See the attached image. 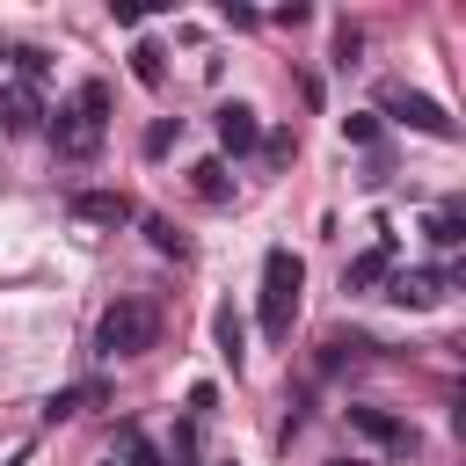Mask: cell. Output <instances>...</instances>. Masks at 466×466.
<instances>
[{"mask_svg": "<svg viewBox=\"0 0 466 466\" xmlns=\"http://www.w3.org/2000/svg\"><path fill=\"white\" fill-rule=\"evenodd\" d=\"M211 131H218L226 153H255V146H262V116H255L248 102H218V109H211Z\"/></svg>", "mask_w": 466, "mask_h": 466, "instance_id": "ba28073f", "label": "cell"}, {"mask_svg": "<svg viewBox=\"0 0 466 466\" xmlns=\"http://www.w3.org/2000/svg\"><path fill=\"white\" fill-rule=\"evenodd\" d=\"M211 335H218V357L240 371V364H248V328H240V313H233V306H218V313H211Z\"/></svg>", "mask_w": 466, "mask_h": 466, "instance_id": "7c38bea8", "label": "cell"}, {"mask_svg": "<svg viewBox=\"0 0 466 466\" xmlns=\"http://www.w3.org/2000/svg\"><path fill=\"white\" fill-rule=\"evenodd\" d=\"M451 277H459V269H393V277H386V299L408 306V313H430V306H444Z\"/></svg>", "mask_w": 466, "mask_h": 466, "instance_id": "52a82bcc", "label": "cell"}, {"mask_svg": "<svg viewBox=\"0 0 466 466\" xmlns=\"http://www.w3.org/2000/svg\"><path fill=\"white\" fill-rule=\"evenodd\" d=\"M116 451H124L131 466H160V451L146 444V430H138V422H124V430H116Z\"/></svg>", "mask_w": 466, "mask_h": 466, "instance_id": "e0dca14e", "label": "cell"}, {"mask_svg": "<svg viewBox=\"0 0 466 466\" xmlns=\"http://www.w3.org/2000/svg\"><path fill=\"white\" fill-rule=\"evenodd\" d=\"M379 116H393V124H408V131H422V138H459V116L437 102V95H422V87H408V80H386L379 87Z\"/></svg>", "mask_w": 466, "mask_h": 466, "instance_id": "277c9868", "label": "cell"}, {"mask_svg": "<svg viewBox=\"0 0 466 466\" xmlns=\"http://www.w3.org/2000/svg\"><path fill=\"white\" fill-rule=\"evenodd\" d=\"M218 408V386H189V415H211Z\"/></svg>", "mask_w": 466, "mask_h": 466, "instance_id": "7402d4cb", "label": "cell"}, {"mask_svg": "<svg viewBox=\"0 0 466 466\" xmlns=\"http://www.w3.org/2000/svg\"><path fill=\"white\" fill-rule=\"evenodd\" d=\"M175 131H182L175 116H153V124H146V160H167V146H175Z\"/></svg>", "mask_w": 466, "mask_h": 466, "instance_id": "d6986e66", "label": "cell"}, {"mask_svg": "<svg viewBox=\"0 0 466 466\" xmlns=\"http://www.w3.org/2000/svg\"><path fill=\"white\" fill-rule=\"evenodd\" d=\"M138 226H146V240H153V248H160V255H175V262H182V255H189V240H182V233H175V226H167V218H138Z\"/></svg>", "mask_w": 466, "mask_h": 466, "instance_id": "ac0fdd59", "label": "cell"}, {"mask_svg": "<svg viewBox=\"0 0 466 466\" xmlns=\"http://www.w3.org/2000/svg\"><path fill=\"white\" fill-rule=\"evenodd\" d=\"M102 131H109V80H80L73 102H58V116H51V153L80 167L102 153Z\"/></svg>", "mask_w": 466, "mask_h": 466, "instance_id": "6da1fadb", "label": "cell"}, {"mask_svg": "<svg viewBox=\"0 0 466 466\" xmlns=\"http://www.w3.org/2000/svg\"><path fill=\"white\" fill-rule=\"evenodd\" d=\"M160 466H175V459H160Z\"/></svg>", "mask_w": 466, "mask_h": 466, "instance_id": "cb8c5ba5", "label": "cell"}, {"mask_svg": "<svg viewBox=\"0 0 466 466\" xmlns=\"http://www.w3.org/2000/svg\"><path fill=\"white\" fill-rule=\"evenodd\" d=\"M102 400H109V386H102V379L66 386V393H51V400H44V422H73V415H87V408H102Z\"/></svg>", "mask_w": 466, "mask_h": 466, "instance_id": "30bf717a", "label": "cell"}, {"mask_svg": "<svg viewBox=\"0 0 466 466\" xmlns=\"http://www.w3.org/2000/svg\"><path fill=\"white\" fill-rule=\"evenodd\" d=\"M357 51H364V29L357 22H335V66H357Z\"/></svg>", "mask_w": 466, "mask_h": 466, "instance_id": "ffe728a7", "label": "cell"}, {"mask_svg": "<svg viewBox=\"0 0 466 466\" xmlns=\"http://www.w3.org/2000/svg\"><path fill=\"white\" fill-rule=\"evenodd\" d=\"M393 277V255L386 248H364V255H350V269H342V291H379Z\"/></svg>", "mask_w": 466, "mask_h": 466, "instance_id": "8fae6325", "label": "cell"}, {"mask_svg": "<svg viewBox=\"0 0 466 466\" xmlns=\"http://www.w3.org/2000/svg\"><path fill=\"white\" fill-rule=\"evenodd\" d=\"M299 284H306V262L291 248H269L262 255V335L284 342L291 320H299Z\"/></svg>", "mask_w": 466, "mask_h": 466, "instance_id": "3957f363", "label": "cell"}, {"mask_svg": "<svg viewBox=\"0 0 466 466\" xmlns=\"http://www.w3.org/2000/svg\"><path fill=\"white\" fill-rule=\"evenodd\" d=\"M328 466H364V459H328Z\"/></svg>", "mask_w": 466, "mask_h": 466, "instance_id": "603a6c76", "label": "cell"}, {"mask_svg": "<svg viewBox=\"0 0 466 466\" xmlns=\"http://www.w3.org/2000/svg\"><path fill=\"white\" fill-rule=\"evenodd\" d=\"M7 58H15V80H29V87H36L44 73H51V51H36V44H15Z\"/></svg>", "mask_w": 466, "mask_h": 466, "instance_id": "2e32d148", "label": "cell"}, {"mask_svg": "<svg viewBox=\"0 0 466 466\" xmlns=\"http://www.w3.org/2000/svg\"><path fill=\"white\" fill-rule=\"evenodd\" d=\"M66 211H73V226H102V233H116V226L138 218V204H131L124 189H73Z\"/></svg>", "mask_w": 466, "mask_h": 466, "instance_id": "8992f818", "label": "cell"}, {"mask_svg": "<svg viewBox=\"0 0 466 466\" xmlns=\"http://www.w3.org/2000/svg\"><path fill=\"white\" fill-rule=\"evenodd\" d=\"M44 124V102L29 80H0V131H36Z\"/></svg>", "mask_w": 466, "mask_h": 466, "instance_id": "9c48e42d", "label": "cell"}, {"mask_svg": "<svg viewBox=\"0 0 466 466\" xmlns=\"http://www.w3.org/2000/svg\"><path fill=\"white\" fill-rule=\"evenodd\" d=\"M342 138L350 146H379V116H342Z\"/></svg>", "mask_w": 466, "mask_h": 466, "instance_id": "44dd1931", "label": "cell"}, {"mask_svg": "<svg viewBox=\"0 0 466 466\" xmlns=\"http://www.w3.org/2000/svg\"><path fill=\"white\" fill-rule=\"evenodd\" d=\"M131 80H138V87H160V80H167V51H160L153 36L131 44Z\"/></svg>", "mask_w": 466, "mask_h": 466, "instance_id": "5bb4252c", "label": "cell"}, {"mask_svg": "<svg viewBox=\"0 0 466 466\" xmlns=\"http://www.w3.org/2000/svg\"><path fill=\"white\" fill-rule=\"evenodd\" d=\"M459 240H466V218H459V204H437V211H430V248H444V255H451Z\"/></svg>", "mask_w": 466, "mask_h": 466, "instance_id": "9a60e30c", "label": "cell"}, {"mask_svg": "<svg viewBox=\"0 0 466 466\" xmlns=\"http://www.w3.org/2000/svg\"><path fill=\"white\" fill-rule=\"evenodd\" d=\"M153 342H160V306H153V299L124 291V299L102 306V320H95V357H146Z\"/></svg>", "mask_w": 466, "mask_h": 466, "instance_id": "7a4b0ae2", "label": "cell"}, {"mask_svg": "<svg viewBox=\"0 0 466 466\" xmlns=\"http://www.w3.org/2000/svg\"><path fill=\"white\" fill-rule=\"evenodd\" d=\"M342 415H350V430H357V437H371V444H379V451H393V459H415V451H422V437H415V422H400L393 408H371V400H350Z\"/></svg>", "mask_w": 466, "mask_h": 466, "instance_id": "5b68a950", "label": "cell"}, {"mask_svg": "<svg viewBox=\"0 0 466 466\" xmlns=\"http://www.w3.org/2000/svg\"><path fill=\"white\" fill-rule=\"evenodd\" d=\"M189 189H197L204 204H233V175H226V160H197V167H189Z\"/></svg>", "mask_w": 466, "mask_h": 466, "instance_id": "4fadbf2b", "label": "cell"}]
</instances>
